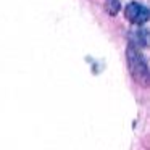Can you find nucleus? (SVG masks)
Segmentation results:
<instances>
[{"instance_id":"7ed1b4c3","label":"nucleus","mask_w":150,"mask_h":150,"mask_svg":"<svg viewBox=\"0 0 150 150\" xmlns=\"http://www.w3.org/2000/svg\"><path fill=\"white\" fill-rule=\"evenodd\" d=\"M105 8L110 15H116L121 10V4L120 0H105Z\"/></svg>"},{"instance_id":"f257e3e1","label":"nucleus","mask_w":150,"mask_h":150,"mask_svg":"<svg viewBox=\"0 0 150 150\" xmlns=\"http://www.w3.org/2000/svg\"><path fill=\"white\" fill-rule=\"evenodd\" d=\"M127 63H129V71L136 82L142 86L149 84V66H147L145 57L140 53L139 47L131 44L127 47Z\"/></svg>"},{"instance_id":"f03ea898","label":"nucleus","mask_w":150,"mask_h":150,"mask_svg":"<svg viewBox=\"0 0 150 150\" xmlns=\"http://www.w3.org/2000/svg\"><path fill=\"white\" fill-rule=\"evenodd\" d=\"M124 15L131 23L137 24V26L147 23V20H149V10L145 5L139 4V2H129L124 8Z\"/></svg>"}]
</instances>
